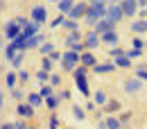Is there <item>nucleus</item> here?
Listing matches in <instances>:
<instances>
[{
  "label": "nucleus",
  "mask_w": 147,
  "mask_h": 129,
  "mask_svg": "<svg viewBox=\"0 0 147 129\" xmlns=\"http://www.w3.org/2000/svg\"><path fill=\"white\" fill-rule=\"evenodd\" d=\"M86 70H88V68L79 63V66L73 70V77H75V84H77V91L88 97V95H91V88H88V82H86V75H88Z\"/></svg>",
  "instance_id": "f257e3e1"
},
{
  "label": "nucleus",
  "mask_w": 147,
  "mask_h": 129,
  "mask_svg": "<svg viewBox=\"0 0 147 129\" xmlns=\"http://www.w3.org/2000/svg\"><path fill=\"white\" fill-rule=\"evenodd\" d=\"M61 68L66 70V73H73L75 68L79 66V52H75V50H66L63 55H61Z\"/></svg>",
  "instance_id": "f03ea898"
},
{
  "label": "nucleus",
  "mask_w": 147,
  "mask_h": 129,
  "mask_svg": "<svg viewBox=\"0 0 147 129\" xmlns=\"http://www.w3.org/2000/svg\"><path fill=\"white\" fill-rule=\"evenodd\" d=\"M20 25L16 23V18H11V20H7L5 25H2V34H5V38L7 41H14V38H18L20 36Z\"/></svg>",
  "instance_id": "7ed1b4c3"
},
{
  "label": "nucleus",
  "mask_w": 147,
  "mask_h": 129,
  "mask_svg": "<svg viewBox=\"0 0 147 129\" xmlns=\"http://www.w3.org/2000/svg\"><path fill=\"white\" fill-rule=\"evenodd\" d=\"M86 11H88V2H84V0H77L73 5V9L66 14L68 18H73V20H77V18H84L86 16Z\"/></svg>",
  "instance_id": "20e7f679"
},
{
  "label": "nucleus",
  "mask_w": 147,
  "mask_h": 129,
  "mask_svg": "<svg viewBox=\"0 0 147 129\" xmlns=\"http://www.w3.org/2000/svg\"><path fill=\"white\" fill-rule=\"evenodd\" d=\"M30 20L43 25V23L48 20V9H45V5H34V7H32V14H30Z\"/></svg>",
  "instance_id": "39448f33"
},
{
  "label": "nucleus",
  "mask_w": 147,
  "mask_h": 129,
  "mask_svg": "<svg viewBox=\"0 0 147 129\" xmlns=\"http://www.w3.org/2000/svg\"><path fill=\"white\" fill-rule=\"evenodd\" d=\"M107 18H109L111 23H120V20L125 18L120 2H113V5H109V7H107Z\"/></svg>",
  "instance_id": "423d86ee"
},
{
  "label": "nucleus",
  "mask_w": 147,
  "mask_h": 129,
  "mask_svg": "<svg viewBox=\"0 0 147 129\" xmlns=\"http://www.w3.org/2000/svg\"><path fill=\"white\" fill-rule=\"evenodd\" d=\"M120 7H122V14L129 18L138 16V0H120Z\"/></svg>",
  "instance_id": "0eeeda50"
},
{
  "label": "nucleus",
  "mask_w": 147,
  "mask_h": 129,
  "mask_svg": "<svg viewBox=\"0 0 147 129\" xmlns=\"http://www.w3.org/2000/svg\"><path fill=\"white\" fill-rule=\"evenodd\" d=\"M16 113H18V118H23V120H30V118H34L36 109L32 104H27V102H18L16 104Z\"/></svg>",
  "instance_id": "6e6552de"
},
{
  "label": "nucleus",
  "mask_w": 147,
  "mask_h": 129,
  "mask_svg": "<svg viewBox=\"0 0 147 129\" xmlns=\"http://www.w3.org/2000/svg\"><path fill=\"white\" fill-rule=\"evenodd\" d=\"M115 70H118V66H115L113 59L104 61V63H95V66H93V73H95V75H107V73H115Z\"/></svg>",
  "instance_id": "1a4fd4ad"
},
{
  "label": "nucleus",
  "mask_w": 147,
  "mask_h": 129,
  "mask_svg": "<svg viewBox=\"0 0 147 129\" xmlns=\"http://www.w3.org/2000/svg\"><path fill=\"white\" fill-rule=\"evenodd\" d=\"M122 86H125V93H127V95H136V93L143 88V79H138V77H131V79H127Z\"/></svg>",
  "instance_id": "9d476101"
},
{
  "label": "nucleus",
  "mask_w": 147,
  "mask_h": 129,
  "mask_svg": "<svg viewBox=\"0 0 147 129\" xmlns=\"http://www.w3.org/2000/svg\"><path fill=\"white\" fill-rule=\"evenodd\" d=\"M100 41H102L104 45H109V48H113V45H118V41H120V36H118V32H115V30H109V32H104V34H100Z\"/></svg>",
  "instance_id": "9b49d317"
},
{
  "label": "nucleus",
  "mask_w": 147,
  "mask_h": 129,
  "mask_svg": "<svg viewBox=\"0 0 147 129\" xmlns=\"http://www.w3.org/2000/svg\"><path fill=\"white\" fill-rule=\"evenodd\" d=\"M41 43H45V34H41V32H36V34H32V36H27V41H25V50H32V48H38Z\"/></svg>",
  "instance_id": "f8f14e48"
},
{
  "label": "nucleus",
  "mask_w": 147,
  "mask_h": 129,
  "mask_svg": "<svg viewBox=\"0 0 147 129\" xmlns=\"http://www.w3.org/2000/svg\"><path fill=\"white\" fill-rule=\"evenodd\" d=\"M84 43H86V50H95V48H97L102 41H100V34H97L95 30H91V32L84 36Z\"/></svg>",
  "instance_id": "ddd939ff"
},
{
  "label": "nucleus",
  "mask_w": 147,
  "mask_h": 129,
  "mask_svg": "<svg viewBox=\"0 0 147 129\" xmlns=\"http://www.w3.org/2000/svg\"><path fill=\"white\" fill-rule=\"evenodd\" d=\"M79 63L86 66V68H93V66L97 63V59H95V55H93V50H84V52L79 55Z\"/></svg>",
  "instance_id": "4468645a"
},
{
  "label": "nucleus",
  "mask_w": 147,
  "mask_h": 129,
  "mask_svg": "<svg viewBox=\"0 0 147 129\" xmlns=\"http://www.w3.org/2000/svg\"><path fill=\"white\" fill-rule=\"evenodd\" d=\"M93 30H95L97 34H104V32H109V30H115V23H111L109 18H100Z\"/></svg>",
  "instance_id": "2eb2a0df"
},
{
  "label": "nucleus",
  "mask_w": 147,
  "mask_h": 129,
  "mask_svg": "<svg viewBox=\"0 0 147 129\" xmlns=\"http://www.w3.org/2000/svg\"><path fill=\"white\" fill-rule=\"evenodd\" d=\"M27 104H32L34 109H41L45 104V97L41 93H27Z\"/></svg>",
  "instance_id": "dca6fc26"
},
{
  "label": "nucleus",
  "mask_w": 147,
  "mask_h": 129,
  "mask_svg": "<svg viewBox=\"0 0 147 129\" xmlns=\"http://www.w3.org/2000/svg\"><path fill=\"white\" fill-rule=\"evenodd\" d=\"M77 41H84V34L79 32V30H75V32H68V36H66V48L70 50Z\"/></svg>",
  "instance_id": "f3484780"
},
{
  "label": "nucleus",
  "mask_w": 147,
  "mask_h": 129,
  "mask_svg": "<svg viewBox=\"0 0 147 129\" xmlns=\"http://www.w3.org/2000/svg\"><path fill=\"white\" fill-rule=\"evenodd\" d=\"M129 30L134 32V34H143L147 32V18H140V20H134L131 25H129Z\"/></svg>",
  "instance_id": "a211bd4d"
},
{
  "label": "nucleus",
  "mask_w": 147,
  "mask_h": 129,
  "mask_svg": "<svg viewBox=\"0 0 147 129\" xmlns=\"http://www.w3.org/2000/svg\"><path fill=\"white\" fill-rule=\"evenodd\" d=\"M122 109V104H120V100H115V97H111L109 102L104 104V113L109 115V113H118V111Z\"/></svg>",
  "instance_id": "6ab92c4d"
},
{
  "label": "nucleus",
  "mask_w": 147,
  "mask_h": 129,
  "mask_svg": "<svg viewBox=\"0 0 147 129\" xmlns=\"http://www.w3.org/2000/svg\"><path fill=\"white\" fill-rule=\"evenodd\" d=\"M102 122H104V129H122L120 120H118V118H115L113 113H109V115H107V118H104Z\"/></svg>",
  "instance_id": "aec40b11"
},
{
  "label": "nucleus",
  "mask_w": 147,
  "mask_h": 129,
  "mask_svg": "<svg viewBox=\"0 0 147 129\" xmlns=\"http://www.w3.org/2000/svg\"><path fill=\"white\" fill-rule=\"evenodd\" d=\"M16 82H18V70H11V73H5V84L7 88H16Z\"/></svg>",
  "instance_id": "412c9836"
},
{
  "label": "nucleus",
  "mask_w": 147,
  "mask_h": 129,
  "mask_svg": "<svg viewBox=\"0 0 147 129\" xmlns=\"http://www.w3.org/2000/svg\"><path fill=\"white\" fill-rule=\"evenodd\" d=\"M59 104H61V97L57 95V93H52L50 97H45V107L50 111H55V109H59Z\"/></svg>",
  "instance_id": "4be33fe9"
},
{
  "label": "nucleus",
  "mask_w": 147,
  "mask_h": 129,
  "mask_svg": "<svg viewBox=\"0 0 147 129\" xmlns=\"http://www.w3.org/2000/svg\"><path fill=\"white\" fill-rule=\"evenodd\" d=\"M77 2V0H59V5H57V9L61 11V14H68L70 9H73V5Z\"/></svg>",
  "instance_id": "5701e85b"
},
{
  "label": "nucleus",
  "mask_w": 147,
  "mask_h": 129,
  "mask_svg": "<svg viewBox=\"0 0 147 129\" xmlns=\"http://www.w3.org/2000/svg\"><path fill=\"white\" fill-rule=\"evenodd\" d=\"M52 50H57V48H55V43H50V41H45V43L38 45V55H41V57H48Z\"/></svg>",
  "instance_id": "b1692460"
},
{
  "label": "nucleus",
  "mask_w": 147,
  "mask_h": 129,
  "mask_svg": "<svg viewBox=\"0 0 147 129\" xmlns=\"http://www.w3.org/2000/svg\"><path fill=\"white\" fill-rule=\"evenodd\" d=\"M115 66H118V68H131V59H129L127 57V52H125V55L122 57H118V59H115Z\"/></svg>",
  "instance_id": "393cba45"
},
{
  "label": "nucleus",
  "mask_w": 147,
  "mask_h": 129,
  "mask_svg": "<svg viewBox=\"0 0 147 129\" xmlns=\"http://www.w3.org/2000/svg\"><path fill=\"white\" fill-rule=\"evenodd\" d=\"M18 52H20V50H16V48H14V43L9 41V45L5 48V59H7V61H11V59H14V57L18 55Z\"/></svg>",
  "instance_id": "a878e982"
},
{
  "label": "nucleus",
  "mask_w": 147,
  "mask_h": 129,
  "mask_svg": "<svg viewBox=\"0 0 147 129\" xmlns=\"http://www.w3.org/2000/svg\"><path fill=\"white\" fill-rule=\"evenodd\" d=\"M107 102H109V95H107V93L104 91H95V104H102V107H104Z\"/></svg>",
  "instance_id": "bb28decb"
},
{
  "label": "nucleus",
  "mask_w": 147,
  "mask_h": 129,
  "mask_svg": "<svg viewBox=\"0 0 147 129\" xmlns=\"http://www.w3.org/2000/svg\"><path fill=\"white\" fill-rule=\"evenodd\" d=\"M41 68H43V70H48V73H52V68H55V61H52L50 57H43V59H41Z\"/></svg>",
  "instance_id": "cd10ccee"
},
{
  "label": "nucleus",
  "mask_w": 147,
  "mask_h": 129,
  "mask_svg": "<svg viewBox=\"0 0 147 129\" xmlns=\"http://www.w3.org/2000/svg\"><path fill=\"white\" fill-rule=\"evenodd\" d=\"M61 27H66L68 32H75V30H79V23H77V20H73V18H66Z\"/></svg>",
  "instance_id": "c85d7f7f"
},
{
  "label": "nucleus",
  "mask_w": 147,
  "mask_h": 129,
  "mask_svg": "<svg viewBox=\"0 0 147 129\" xmlns=\"http://www.w3.org/2000/svg\"><path fill=\"white\" fill-rule=\"evenodd\" d=\"M55 91H57V88H55V86H50V84H41V88H38V93H41L43 97H50Z\"/></svg>",
  "instance_id": "c756f323"
},
{
  "label": "nucleus",
  "mask_w": 147,
  "mask_h": 129,
  "mask_svg": "<svg viewBox=\"0 0 147 129\" xmlns=\"http://www.w3.org/2000/svg\"><path fill=\"white\" fill-rule=\"evenodd\" d=\"M73 115H75V120H79V122L86 118V113H84V109H82L79 104H73Z\"/></svg>",
  "instance_id": "7c9ffc66"
},
{
  "label": "nucleus",
  "mask_w": 147,
  "mask_h": 129,
  "mask_svg": "<svg viewBox=\"0 0 147 129\" xmlns=\"http://www.w3.org/2000/svg\"><path fill=\"white\" fill-rule=\"evenodd\" d=\"M127 57L129 59H140V57H145V52H143V48H131V50H127Z\"/></svg>",
  "instance_id": "2f4dec72"
},
{
  "label": "nucleus",
  "mask_w": 147,
  "mask_h": 129,
  "mask_svg": "<svg viewBox=\"0 0 147 129\" xmlns=\"http://www.w3.org/2000/svg\"><path fill=\"white\" fill-rule=\"evenodd\" d=\"M23 61H25V52H18V55L11 59V66H14V70H18L20 66H23Z\"/></svg>",
  "instance_id": "473e14b6"
},
{
  "label": "nucleus",
  "mask_w": 147,
  "mask_h": 129,
  "mask_svg": "<svg viewBox=\"0 0 147 129\" xmlns=\"http://www.w3.org/2000/svg\"><path fill=\"white\" fill-rule=\"evenodd\" d=\"M48 84H50V86H55V88H59V86H61V75L50 73V79H48Z\"/></svg>",
  "instance_id": "72a5a7b5"
},
{
  "label": "nucleus",
  "mask_w": 147,
  "mask_h": 129,
  "mask_svg": "<svg viewBox=\"0 0 147 129\" xmlns=\"http://www.w3.org/2000/svg\"><path fill=\"white\" fill-rule=\"evenodd\" d=\"M122 55H125V50H120L118 45H113V48H109V59H113V61H115L118 57H122Z\"/></svg>",
  "instance_id": "f704fd0d"
},
{
  "label": "nucleus",
  "mask_w": 147,
  "mask_h": 129,
  "mask_svg": "<svg viewBox=\"0 0 147 129\" xmlns=\"http://www.w3.org/2000/svg\"><path fill=\"white\" fill-rule=\"evenodd\" d=\"M118 120H120L122 129H125V127H129V122H131V111H125V113H122V115H120Z\"/></svg>",
  "instance_id": "c9c22d12"
},
{
  "label": "nucleus",
  "mask_w": 147,
  "mask_h": 129,
  "mask_svg": "<svg viewBox=\"0 0 147 129\" xmlns=\"http://www.w3.org/2000/svg\"><path fill=\"white\" fill-rule=\"evenodd\" d=\"M36 79H38V82H41V84H48V79H50V73L41 68V70H38V73H36Z\"/></svg>",
  "instance_id": "e433bc0d"
},
{
  "label": "nucleus",
  "mask_w": 147,
  "mask_h": 129,
  "mask_svg": "<svg viewBox=\"0 0 147 129\" xmlns=\"http://www.w3.org/2000/svg\"><path fill=\"white\" fill-rule=\"evenodd\" d=\"M66 18H68L66 14H61V16H57L55 20H50V27H55V30H57V27H61V25H63V20H66Z\"/></svg>",
  "instance_id": "4c0bfd02"
},
{
  "label": "nucleus",
  "mask_w": 147,
  "mask_h": 129,
  "mask_svg": "<svg viewBox=\"0 0 147 129\" xmlns=\"http://www.w3.org/2000/svg\"><path fill=\"white\" fill-rule=\"evenodd\" d=\"M134 73H136V77H138V79L147 82V68H145V66H138V68H136Z\"/></svg>",
  "instance_id": "58836bf2"
},
{
  "label": "nucleus",
  "mask_w": 147,
  "mask_h": 129,
  "mask_svg": "<svg viewBox=\"0 0 147 129\" xmlns=\"http://www.w3.org/2000/svg\"><path fill=\"white\" fill-rule=\"evenodd\" d=\"M11 97H14L16 102H23V100H25V93L20 91V88H11Z\"/></svg>",
  "instance_id": "ea45409f"
},
{
  "label": "nucleus",
  "mask_w": 147,
  "mask_h": 129,
  "mask_svg": "<svg viewBox=\"0 0 147 129\" xmlns=\"http://www.w3.org/2000/svg\"><path fill=\"white\" fill-rule=\"evenodd\" d=\"M27 79H30V73H27V70H23V68H18V82H20V84H25Z\"/></svg>",
  "instance_id": "a19ab883"
},
{
  "label": "nucleus",
  "mask_w": 147,
  "mask_h": 129,
  "mask_svg": "<svg viewBox=\"0 0 147 129\" xmlns=\"http://www.w3.org/2000/svg\"><path fill=\"white\" fill-rule=\"evenodd\" d=\"M59 127H61V122H59V118L52 113V115H50V129H59Z\"/></svg>",
  "instance_id": "79ce46f5"
},
{
  "label": "nucleus",
  "mask_w": 147,
  "mask_h": 129,
  "mask_svg": "<svg viewBox=\"0 0 147 129\" xmlns=\"http://www.w3.org/2000/svg\"><path fill=\"white\" fill-rule=\"evenodd\" d=\"M147 43L145 41H143V38H134V41H131V48H145Z\"/></svg>",
  "instance_id": "37998d69"
},
{
  "label": "nucleus",
  "mask_w": 147,
  "mask_h": 129,
  "mask_svg": "<svg viewBox=\"0 0 147 129\" xmlns=\"http://www.w3.org/2000/svg\"><path fill=\"white\" fill-rule=\"evenodd\" d=\"M86 111H91V113H95V111H97V104H95V100H88V104H86Z\"/></svg>",
  "instance_id": "c03bdc74"
},
{
  "label": "nucleus",
  "mask_w": 147,
  "mask_h": 129,
  "mask_svg": "<svg viewBox=\"0 0 147 129\" xmlns=\"http://www.w3.org/2000/svg\"><path fill=\"white\" fill-rule=\"evenodd\" d=\"M50 59H52V61H61V52H57V50H52V52H50Z\"/></svg>",
  "instance_id": "a18cd8bd"
},
{
  "label": "nucleus",
  "mask_w": 147,
  "mask_h": 129,
  "mask_svg": "<svg viewBox=\"0 0 147 129\" xmlns=\"http://www.w3.org/2000/svg\"><path fill=\"white\" fill-rule=\"evenodd\" d=\"M16 23H18V25H20V30H23V27H25V25H27L30 20H27V18H23V16H16Z\"/></svg>",
  "instance_id": "49530a36"
},
{
  "label": "nucleus",
  "mask_w": 147,
  "mask_h": 129,
  "mask_svg": "<svg viewBox=\"0 0 147 129\" xmlns=\"http://www.w3.org/2000/svg\"><path fill=\"white\" fill-rule=\"evenodd\" d=\"M16 125V129H30V125L25 122V120H18V122H14Z\"/></svg>",
  "instance_id": "de8ad7c7"
},
{
  "label": "nucleus",
  "mask_w": 147,
  "mask_h": 129,
  "mask_svg": "<svg viewBox=\"0 0 147 129\" xmlns=\"http://www.w3.org/2000/svg\"><path fill=\"white\" fill-rule=\"evenodd\" d=\"M0 129H16L14 122H5V125H0Z\"/></svg>",
  "instance_id": "09e8293b"
},
{
  "label": "nucleus",
  "mask_w": 147,
  "mask_h": 129,
  "mask_svg": "<svg viewBox=\"0 0 147 129\" xmlns=\"http://www.w3.org/2000/svg\"><path fill=\"white\" fill-rule=\"evenodd\" d=\"M2 107H5V93H2V88H0V113H2Z\"/></svg>",
  "instance_id": "8fccbe9b"
},
{
  "label": "nucleus",
  "mask_w": 147,
  "mask_h": 129,
  "mask_svg": "<svg viewBox=\"0 0 147 129\" xmlns=\"http://www.w3.org/2000/svg\"><path fill=\"white\" fill-rule=\"evenodd\" d=\"M59 97H61V100H68V97H70V91H61V93H59Z\"/></svg>",
  "instance_id": "3c124183"
},
{
  "label": "nucleus",
  "mask_w": 147,
  "mask_h": 129,
  "mask_svg": "<svg viewBox=\"0 0 147 129\" xmlns=\"http://www.w3.org/2000/svg\"><path fill=\"white\" fill-rule=\"evenodd\" d=\"M138 7H143V9H147V0H138Z\"/></svg>",
  "instance_id": "603ef678"
},
{
  "label": "nucleus",
  "mask_w": 147,
  "mask_h": 129,
  "mask_svg": "<svg viewBox=\"0 0 147 129\" xmlns=\"http://www.w3.org/2000/svg\"><path fill=\"white\" fill-rule=\"evenodd\" d=\"M2 43H5V34H0V55H2Z\"/></svg>",
  "instance_id": "864d4df0"
},
{
  "label": "nucleus",
  "mask_w": 147,
  "mask_h": 129,
  "mask_svg": "<svg viewBox=\"0 0 147 129\" xmlns=\"http://www.w3.org/2000/svg\"><path fill=\"white\" fill-rule=\"evenodd\" d=\"M2 7H5V0H0V11H2Z\"/></svg>",
  "instance_id": "5fc2aeb1"
},
{
  "label": "nucleus",
  "mask_w": 147,
  "mask_h": 129,
  "mask_svg": "<svg viewBox=\"0 0 147 129\" xmlns=\"http://www.w3.org/2000/svg\"><path fill=\"white\" fill-rule=\"evenodd\" d=\"M113 2H120V0H109V5H113Z\"/></svg>",
  "instance_id": "6e6d98bb"
},
{
  "label": "nucleus",
  "mask_w": 147,
  "mask_h": 129,
  "mask_svg": "<svg viewBox=\"0 0 147 129\" xmlns=\"http://www.w3.org/2000/svg\"><path fill=\"white\" fill-rule=\"evenodd\" d=\"M48 2H55V5H59V0H48Z\"/></svg>",
  "instance_id": "4d7b16f0"
},
{
  "label": "nucleus",
  "mask_w": 147,
  "mask_h": 129,
  "mask_svg": "<svg viewBox=\"0 0 147 129\" xmlns=\"http://www.w3.org/2000/svg\"><path fill=\"white\" fill-rule=\"evenodd\" d=\"M2 73H5V70H2V66H0V75H2Z\"/></svg>",
  "instance_id": "13d9d810"
},
{
  "label": "nucleus",
  "mask_w": 147,
  "mask_h": 129,
  "mask_svg": "<svg viewBox=\"0 0 147 129\" xmlns=\"http://www.w3.org/2000/svg\"><path fill=\"white\" fill-rule=\"evenodd\" d=\"M30 129H36V127H30Z\"/></svg>",
  "instance_id": "bf43d9fd"
},
{
  "label": "nucleus",
  "mask_w": 147,
  "mask_h": 129,
  "mask_svg": "<svg viewBox=\"0 0 147 129\" xmlns=\"http://www.w3.org/2000/svg\"><path fill=\"white\" fill-rule=\"evenodd\" d=\"M88 2H93V0H88Z\"/></svg>",
  "instance_id": "052dcab7"
}]
</instances>
